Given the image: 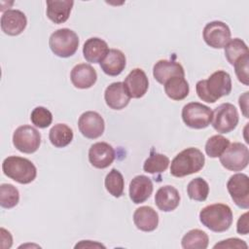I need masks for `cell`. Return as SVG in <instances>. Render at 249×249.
I'll return each mask as SVG.
<instances>
[{
    "label": "cell",
    "instance_id": "cell-1",
    "mask_svg": "<svg viewBox=\"0 0 249 249\" xmlns=\"http://www.w3.org/2000/svg\"><path fill=\"white\" fill-rule=\"evenodd\" d=\"M197 96L205 102L214 103L231 91V79L228 72L218 70L208 79L200 80L196 85Z\"/></svg>",
    "mask_w": 249,
    "mask_h": 249
},
{
    "label": "cell",
    "instance_id": "cell-2",
    "mask_svg": "<svg viewBox=\"0 0 249 249\" xmlns=\"http://www.w3.org/2000/svg\"><path fill=\"white\" fill-rule=\"evenodd\" d=\"M200 223L215 232H223L230 229L232 223V212L229 205L214 203L203 207L199 212Z\"/></svg>",
    "mask_w": 249,
    "mask_h": 249
},
{
    "label": "cell",
    "instance_id": "cell-3",
    "mask_svg": "<svg viewBox=\"0 0 249 249\" xmlns=\"http://www.w3.org/2000/svg\"><path fill=\"white\" fill-rule=\"evenodd\" d=\"M205 158L200 150L190 147L175 156L171 161L170 173L174 177H184L196 173L204 166Z\"/></svg>",
    "mask_w": 249,
    "mask_h": 249
},
{
    "label": "cell",
    "instance_id": "cell-4",
    "mask_svg": "<svg viewBox=\"0 0 249 249\" xmlns=\"http://www.w3.org/2000/svg\"><path fill=\"white\" fill-rule=\"evenodd\" d=\"M3 173L19 184H29L36 178L37 169L31 160L18 156H10L3 160Z\"/></svg>",
    "mask_w": 249,
    "mask_h": 249
},
{
    "label": "cell",
    "instance_id": "cell-5",
    "mask_svg": "<svg viewBox=\"0 0 249 249\" xmlns=\"http://www.w3.org/2000/svg\"><path fill=\"white\" fill-rule=\"evenodd\" d=\"M49 46L56 56L69 57L78 50L79 37L69 28H60L51 34Z\"/></svg>",
    "mask_w": 249,
    "mask_h": 249
},
{
    "label": "cell",
    "instance_id": "cell-6",
    "mask_svg": "<svg viewBox=\"0 0 249 249\" xmlns=\"http://www.w3.org/2000/svg\"><path fill=\"white\" fill-rule=\"evenodd\" d=\"M182 120L184 124L195 129L207 127L213 118V111L199 102H190L182 109Z\"/></svg>",
    "mask_w": 249,
    "mask_h": 249
},
{
    "label": "cell",
    "instance_id": "cell-7",
    "mask_svg": "<svg viewBox=\"0 0 249 249\" xmlns=\"http://www.w3.org/2000/svg\"><path fill=\"white\" fill-rule=\"evenodd\" d=\"M222 165L231 171H240L249 162V151L247 146L239 142L230 143L225 152L219 157Z\"/></svg>",
    "mask_w": 249,
    "mask_h": 249
},
{
    "label": "cell",
    "instance_id": "cell-8",
    "mask_svg": "<svg viewBox=\"0 0 249 249\" xmlns=\"http://www.w3.org/2000/svg\"><path fill=\"white\" fill-rule=\"evenodd\" d=\"M239 121L238 112L231 103H222L215 108L212 118L213 128L220 133L232 131Z\"/></svg>",
    "mask_w": 249,
    "mask_h": 249
},
{
    "label": "cell",
    "instance_id": "cell-9",
    "mask_svg": "<svg viewBox=\"0 0 249 249\" xmlns=\"http://www.w3.org/2000/svg\"><path fill=\"white\" fill-rule=\"evenodd\" d=\"M13 144L21 153H35L41 144V134L31 125H20L14 131Z\"/></svg>",
    "mask_w": 249,
    "mask_h": 249
},
{
    "label": "cell",
    "instance_id": "cell-10",
    "mask_svg": "<svg viewBox=\"0 0 249 249\" xmlns=\"http://www.w3.org/2000/svg\"><path fill=\"white\" fill-rule=\"evenodd\" d=\"M227 189L231 199L240 208H249V178L244 173H236L230 177Z\"/></svg>",
    "mask_w": 249,
    "mask_h": 249
},
{
    "label": "cell",
    "instance_id": "cell-11",
    "mask_svg": "<svg viewBox=\"0 0 249 249\" xmlns=\"http://www.w3.org/2000/svg\"><path fill=\"white\" fill-rule=\"evenodd\" d=\"M204 42L213 49H222L231 40V29L223 21L208 22L202 31Z\"/></svg>",
    "mask_w": 249,
    "mask_h": 249
},
{
    "label": "cell",
    "instance_id": "cell-12",
    "mask_svg": "<svg viewBox=\"0 0 249 249\" xmlns=\"http://www.w3.org/2000/svg\"><path fill=\"white\" fill-rule=\"evenodd\" d=\"M78 127L85 137L89 139H96L103 134L105 123L101 115L97 112L87 111L80 116L78 120Z\"/></svg>",
    "mask_w": 249,
    "mask_h": 249
},
{
    "label": "cell",
    "instance_id": "cell-13",
    "mask_svg": "<svg viewBox=\"0 0 249 249\" xmlns=\"http://www.w3.org/2000/svg\"><path fill=\"white\" fill-rule=\"evenodd\" d=\"M114 148L106 142H96L89 150V160L92 166L103 169L108 167L115 160Z\"/></svg>",
    "mask_w": 249,
    "mask_h": 249
},
{
    "label": "cell",
    "instance_id": "cell-14",
    "mask_svg": "<svg viewBox=\"0 0 249 249\" xmlns=\"http://www.w3.org/2000/svg\"><path fill=\"white\" fill-rule=\"evenodd\" d=\"M124 87L130 98H140L148 90L149 80L142 69L134 68L125 77Z\"/></svg>",
    "mask_w": 249,
    "mask_h": 249
},
{
    "label": "cell",
    "instance_id": "cell-15",
    "mask_svg": "<svg viewBox=\"0 0 249 249\" xmlns=\"http://www.w3.org/2000/svg\"><path fill=\"white\" fill-rule=\"evenodd\" d=\"M1 29L10 36L19 35L26 27L27 18L19 10H8L1 16Z\"/></svg>",
    "mask_w": 249,
    "mask_h": 249
},
{
    "label": "cell",
    "instance_id": "cell-16",
    "mask_svg": "<svg viewBox=\"0 0 249 249\" xmlns=\"http://www.w3.org/2000/svg\"><path fill=\"white\" fill-rule=\"evenodd\" d=\"M70 80L75 88L86 89L91 88L95 84L97 74L91 65L80 63L75 65L71 70Z\"/></svg>",
    "mask_w": 249,
    "mask_h": 249
},
{
    "label": "cell",
    "instance_id": "cell-17",
    "mask_svg": "<svg viewBox=\"0 0 249 249\" xmlns=\"http://www.w3.org/2000/svg\"><path fill=\"white\" fill-rule=\"evenodd\" d=\"M104 99L111 109L122 110L129 103L130 96L126 92L123 82H115L106 88Z\"/></svg>",
    "mask_w": 249,
    "mask_h": 249
},
{
    "label": "cell",
    "instance_id": "cell-18",
    "mask_svg": "<svg viewBox=\"0 0 249 249\" xmlns=\"http://www.w3.org/2000/svg\"><path fill=\"white\" fill-rule=\"evenodd\" d=\"M153 189L152 180L148 176L137 175L129 183V197L135 204L142 203L151 196Z\"/></svg>",
    "mask_w": 249,
    "mask_h": 249
},
{
    "label": "cell",
    "instance_id": "cell-19",
    "mask_svg": "<svg viewBox=\"0 0 249 249\" xmlns=\"http://www.w3.org/2000/svg\"><path fill=\"white\" fill-rule=\"evenodd\" d=\"M153 76L160 84L164 85L172 77H185V71L183 66L176 61L160 59L153 67Z\"/></svg>",
    "mask_w": 249,
    "mask_h": 249
},
{
    "label": "cell",
    "instance_id": "cell-20",
    "mask_svg": "<svg viewBox=\"0 0 249 249\" xmlns=\"http://www.w3.org/2000/svg\"><path fill=\"white\" fill-rule=\"evenodd\" d=\"M180 199L178 190L170 185L160 187L155 195V203L163 212L175 210L180 203Z\"/></svg>",
    "mask_w": 249,
    "mask_h": 249
},
{
    "label": "cell",
    "instance_id": "cell-21",
    "mask_svg": "<svg viewBox=\"0 0 249 249\" xmlns=\"http://www.w3.org/2000/svg\"><path fill=\"white\" fill-rule=\"evenodd\" d=\"M126 64V58L123 52L117 49H110L104 58L100 61L102 71L109 76L120 75Z\"/></svg>",
    "mask_w": 249,
    "mask_h": 249
},
{
    "label": "cell",
    "instance_id": "cell-22",
    "mask_svg": "<svg viewBox=\"0 0 249 249\" xmlns=\"http://www.w3.org/2000/svg\"><path fill=\"white\" fill-rule=\"evenodd\" d=\"M133 222L142 231H153L159 225V215L151 206H141L133 213Z\"/></svg>",
    "mask_w": 249,
    "mask_h": 249
},
{
    "label": "cell",
    "instance_id": "cell-23",
    "mask_svg": "<svg viewBox=\"0 0 249 249\" xmlns=\"http://www.w3.org/2000/svg\"><path fill=\"white\" fill-rule=\"evenodd\" d=\"M47 4V17L53 23L65 22L71 13L74 2L71 0H49Z\"/></svg>",
    "mask_w": 249,
    "mask_h": 249
},
{
    "label": "cell",
    "instance_id": "cell-24",
    "mask_svg": "<svg viewBox=\"0 0 249 249\" xmlns=\"http://www.w3.org/2000/svg\"><path fill=\"white\" fill-rule=\"evenodd\" d=\"M108 51L107 43L98 37H91L88 39L83 47L84 57L87 61L91 63H100Z\"/></svg>",
    "mask_w": 249,
    "mask_h": 249
},
{
    "label": "cell",
    "instance_id": "cell-25",
    "mask_svg": "<svg viewBox=\"0 0 249 249\" xmlns=\"http://www.w3.org/2000/svg\"><path fill=\"white\" fill-rule=\"evenodd\" d=\"M163 86L166 95L173 100H182L186 98L190 91V86L185 77H172L166 81Z\"/></svg>",
    "mask_w": 249,
    "mask_h": 249
},
{
    "label": "cell",
    "instance_id": "cell-26",
    "mask_svg": "<svg viewBox=\"0 0 249 249\" xmlns=\"http://www.w3.org/2000/svg\"><path fill=\"white\" fill-rule=\"evenodd\" d=\"M49 139L56 148L66 147L73 139V130L65 124H56L51 128Z\"/></svg>",
    "mask_w": 249,
    "mask_h": 249
},
{
    "label": "cell",
    "instance_id": "cell-27",
    "mask_svg": "<svg viewBox=\"0 0 249 249\" xmlns=\"http://www.w3.org/2000/svg\"><path fill=\"white\" fill-rule=\"evenodd\" d=\"M209 243L208 235L205 231L194 229L189 231L182 238L181 244L184 249H206Z\"/></svg>",
    "mask_w": 249,
    "mask_h": 249
},
{
    "label": "cell",
    "instance_id": "cell-28",
    "mask_svg": "<svg viewBox=\"0 0 249 249\" xmlns=\"http://www.w3.org/2000/svg\"><path fill=\"white\" fill-rule=\"evenodd\" d=\"M104 185L108 193L113 196L120 197L123 196L124 189V179L123 174L118 169L113 168L111 171H109L105 177Z\"/></svg>",
    "mask_w": 249,
    "mask_h": 249
},
{
    "label": "cell",
    "instance_id": "cell-29",
    "mask_svg": "<svg viewBox=\"0 0 249 249\" xmlns=\"http://www.w3.org/2000/svg\"><path fill=\"white\" fill-rule=\"evenodd\" d=\"M225 48V56L230 64L233 65L234 62L241 56L248 54V47L245 42L239 38L231 39Z\"/></svg>",
    "mask_w": 249,
    "mask_h": 249
},
{
    "label": "cell",
    "instance_id": "cell-30",
    "mask_svg": "<svg viewBox=\"0 0 249 249\" xmlns=\"http://www.w3.org/2000/svg\"><path fill=\"white\" fill-rule=\"evenodd\" d=\"M187 194L193 200L204 201L209 194V185L203 178L196 177L189 182Z\"/></svg>",
    "mask_w": 249,
    "mask_h": 249
},
{
    "label": "cell",
    "instance_id": "cell-31",
    "mask_svg": "<svg viewBox=\"0 0 249 249\" xmlns=\"http://www.w3.org/2000/svg\"><path fill=\"white\" fill-rule=\"evenodd\" d=\"M170 160L167 156L160 153L151 154L150 157L144 161L143 169L147 173L155 174L160 173L167 169Z\"/></svg>",
    "mask_w": 249,
    "mask_h": 249
},
{
    "label": "cell",
    "instance_id": "cell-32",
    "mask_svg": "<svg viewBox=\"0 0 249 249\" xmlns=\"http://www.w3.org/2000/svg\"><path fill=\"white\" fill-rule=\"evenodd\" d=\"M230 145V140L223 135L211 136L205 144V153L210 158H219Z\"/></svg>",
    "mask_w": 249,
    "mask_h": 249
},
{
    "label": "cell",
    "instance_id": "cell-33",
    "mask_svg": "<svg viewBox=\"0 0 249 249\" xmlns=\"http://www.w3.org/2000/svg\"><path fill=\"white\" fill-rule=\"evenodd\" d=\"M19 200L18 190L12 184H2L0 186V205L3 208H13Z\"/></svg>",
    "mask_w": 249,
    "mask_h": 249
},
{
    "label": "cell",
    "instance_id": "cell-34",
    "mask_svg": "<svg viewBox=\"0 0 249 249\" xmlns=\"http://www.w3.org/2000/svg\"><path fill=\"white\" fill-rule=\"evenodd\" d=\"M31 123L39 127V128H46L48 127L53 122V115L50 110L43 106H38L34 108L30 115Z\"/></svg>",
    "mask_w": 249,
    "mask_h": 249
},
{
    "label": "cell",
    "instance_id": "cell-35",
    "mask_svg": "<svg viewBox=\"0 0 249 249\" xmlns=\"http://www.w3.org/2000/svg\"><path fill=\"white\" fill-rule=\"evenodd\" d=\"M248 63H249V56L245 54L239 57L233 64L235 75L240 83L245 86L249 85V75H248Z\"/></svg>",
    "mask_w": 249,
    "mask_h": 249
},
{
    "label": "cell",
    "instance_id": "cell-36",
    "mask_svg": "<svg viewBox=\"0 0 249 249\" xmlns=\"http://www.w3.org/2000/svg\"><path fill=\"white\" fill-rule=\"evenodd\" d=\"M214 248H231V249H232V248H238V249L244 248V249H247L248 245L244 240L232 237V238H228V239L220 241L219 243L214 245Z\"/></svg>",
    "mask_w": 249,
    "mask_h": 249
},
{
    "label": "cell",
    "instance_id": "cell-37",
    "mask_svg": "<svg viewBox=\"0 0 249 249\" xmlns=\"http://www.w3.org/2000/svg\"><path fill=\"white\" fill-rule=\"evenodd\" d=\"M236 231L239 234H247L249 231V228H248V212H245L244 214H242L238 220H237V224H236Z\"/></svg>",
    "mask_w": 249,
    "mask_h": 249
},
{
    "label": "cell",
    "instance_id": "cell-38",
    "mask_svg": "<svg viewBox=\"0 0 249 249\" xmlns=\"http://www.w3.org/2000/svg\"><path fill=\"white\" fill-rule=\"evenodd\" d=\"M1 247L2 249L10 248L13 244V238L10 231H6L5 229L1 228Z\"/></svg>",
    "mask_w": 249,
    "mask_h": 249
},
{
    "label": "cell",
    "instance_id": "cell-39",
    "mask_svg": "<svg viewBox=\"0 0 249 249\" xmlns=\"http://www.w3.org/2000/svg\"><path fill=\"white\" fill-rule=\"evenodd\" d=\"M105 248V246L101 243L91 240H81L79 243L75 245V248Z\"/></svg>",
    "mask_w": 249,
    "mask_h": 249
},
{
    "label": "cell",
    "instance_id": "cell-40",
    "mask_svg": "<svg viewBox=\"0 0 249 249\" xmlns=\"http://www.w3.org/2000/svg\"><path fill=\"white\" fill-rule=\"evenodd\" d=\"M248 91L244 92L242 95L239 96V106L242 110V113L245 118H248Z\"/></svg>",
    "mask_w": 249,
    "mask_h": 249
}]
</instances>
